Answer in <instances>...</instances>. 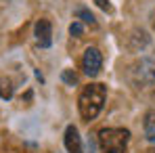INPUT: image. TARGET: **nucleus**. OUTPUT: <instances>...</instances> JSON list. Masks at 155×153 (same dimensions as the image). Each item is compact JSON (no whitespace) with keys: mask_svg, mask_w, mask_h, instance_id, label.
Masks as SVG:
<instances>
[{"mask_svg":"<svg viewBox=\"0 0 155 153\" xmlns=\"http://www.w3.org/2000/svg\"><path fill=\"white\" fill-rule=\"evenodd\" d=\"M105 97H107V88L101 82H92L88 86L82 88L80 99H78V109L84 122H92L105 105Z\"/></svg>","mask_w":155,"mask_h":153,"instance_id":"nucleus-1","label":"nucleus"},{"mask_svg":"<svg viewBox=\"0 0 155 153\" xmlns=\"http://www.w3.org/2000/svg\"><path fill=\"white\" fill-rule=\"evenodd\" d=\"M130 132L126 128H103L99 132V145L103 153H126Z\"/></svg>","mask_w":155,"mask_h":153,"instance_id":"nucleus-2","label":"nucleus"},{"mask_svg":"<svg viewBox=\"0 0 155 153\" xmlns=\"http://www.w3.org/2000/svg\"><path fill=\"white\" fill-rule=\"evenodd\" d=\"M132 80L138 86H153L155 84V59H140L132 67Z\"/></svg>","mask_w":155,"mask_h":153,"instance_id":"nucleus-3","label":"nucleus"},{"mask_svg":"<svg viewBox=\"0 0 155 153\" xmlns=\"http://www.w3.org/2000/svg\"><path fill=\"white\" fill-rule=\"evenodd\" d=\"M101 67H103V55H101V51L97 46H88L84 51V57H82V69H84V74L94 78L101 74Z\"/></svg>","mask_w":155,"mask_h":153,"instance_id":"nucleus-4","label":"nucleus"},{"mask_svg":"<svg viewBox=\"0 0 155 153\" xmlns=\"http://www.w3.org/2000/svg\"><path fill=\"white\" fill-rule=\"evenodd\" d=\"M34 36L40 48H48L52 44V23L48 19H38L34 25Z\"/></svg>","mask_w":155,"mask_h":153,"instance_id":"nucleus-5","label":"nucleus"},{"mask_svg":"<svg viewBox=\"0 0 155 153\" xmlns=\"http://www.w3.org/2000/svg\"><path fill=\"white\" fill-rule=\"evenodd\" d=\"M63 143H65V149L67 153H84V145H82V136L78 132V128L71 126L65 128V134H63Z\"/></svg>","mask_w":155,"mask_h":153,"instance_id":"nucleus-6","label":"nucleus"},{"mask_svg":"<svg viewBox=\"0 0 155 153\" xmlns=\"http://www.w3.org/2000/svg\"><path fill=\"white\" fill-rule=\"evenodd\" d=\"M143 130H145V138L149 143L155 145V109L145 113V120H143Z\"/></svg>","mask_w":155,"mask_h":153,"instance_id":"nucleus-7","label":"nucleus"},{"mask_svg":"<svg viewBox=\"0 0 155 153\" xmlns=\"http://www.w3.org/2000/svg\"><path fill=\"white\" fill-rule=\"evenodd\" d=\"M13 92H15V86L8 78H0V99L4 101H11L13 99Z\"/></svg>","mask_w":155,"mask_h":153,"instance_id":"nucleus-8","label":"nucleus"},{"mask_svg":"<svg viewBox=\"0 0 155 153\" xmlns=\"http://www.w3.org/2000/svg\"><path fill=\"white\" fill-rule=\"evenodd\" d=\"M76 17L78 19H82L84 23H90V25H97V19H94V15L88 11V8H78L76 11Z\"/></svg>","mask_w":155,"mask_h":153,"instance_id":"nucleus-9","label":"nucleus"},{"mask_svg":"<svg viewBox=\"0 0 155 153\" xmlns=\"http://www.w3.org/2000/svg\"><path fill=\"white\" fill-rule=\"evenodd\" d=\"M61 78H63V82H67L69 86H74V84H78V76L74 74V72H71V69H65Z\"/></svg>","mask_w":155,"mask_h":153,"instance_id":"nucleus-10","label":"nucleus"},{"mask_svg":"<svg viewBox=\"0 0 155 153\" xmlns=\"http://www.w3.org/2000/svg\"><path fill=\"white\" fill-rule=\"evenodd\" d=\"M69 34H71V36H82V34H84V25H82L80 21H74V23L69 25Z\"/></svg>","mask_w":155,"mask_h":153,"instance_id":"nucleus-11","label":"nucleus"},{"mask_svg":"<svg viewBox=\"0 0 155 153\" xmlns=\"http://www.w3.org/2000/svg\"><path fill=\"white\" fill-rule=\"evenodd\" d=\"M97 2V6L99 8H103L105 13H113V6H111V2L109 0H94Z\"/></svg>","mask_w":155,"mask_h":153,"instance_id":"nucleus-12","label":"nucleus"},{"mask_svg":"<svg viewBox=\"0 0 155 153\" xmlns=\"http://www.w3.org/2000/svg\"><path fill=\"white\" fill-rule=\"evenodd\" d=\"M153 29H155V13H153Z\"/></svg>","mask_w":155,"mask_h":153,"instance_id":"nucleus-13","label":"nucleus"}]
</instances>
